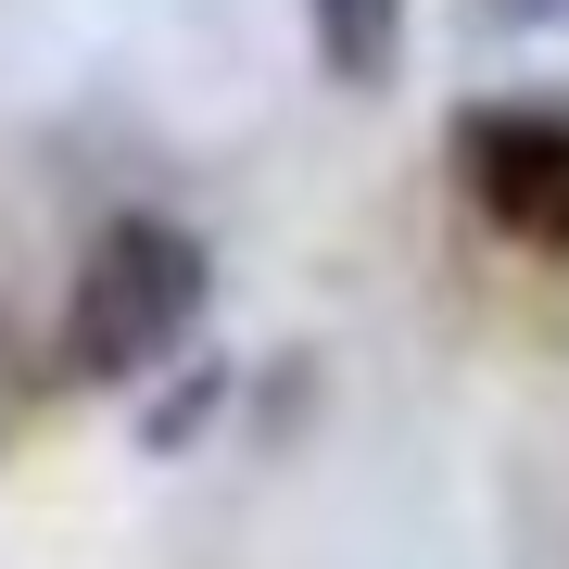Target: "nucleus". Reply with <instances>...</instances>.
<instances>
[{
  "label": "nucleus",
  "instance_id": "obj_3",
  "mask_svg": "<svg viewBox=\"0 0 569 569\" xmlns=\"http://www.w3.org/2000/svg\"><path fill=\"white\" fill-rule=\"evenodd\" d=\"M406 13H418V0H305L317 77H342V89H392V77H406Z\"/></svg>",
  "mask_w": 569,
  "mask_h": 569
},
{
  "label": "nucleus",
  "instance_id": "obj_1",
  "mask_svg": "<svg viewBox=\"0 0 569 569\" xmlns=\"http://www.w3.org/2000/svg\"><path fill=\"white\" fill-rule=\"evenodd\" d=\"M216 317V253L203 228L178 216H114L102 241H89L77 291H63V342H77L89 380H152V367H178L203 342Z\"/></svg>",
  "mask_w": 569,
  "mask_h": 569
},
{
  "label": "nucleus",
  "instance_id": "obj_4",
  "mask_svg": "<svg viewBox=\"0 0 569 569\" xmlns=\"http://www.w3.org/2000/svg\"><path fill=\"white\" fill-rule=\"evenodd\" d=\"M493 26H569V0H493Z\"/></svg>",
  "mask_w": 569,
  "mask_h": 569
},
{
  "label": "nucleus",
  "instance_id": "obj_2",
  "mask_svg": "<svg viewBox=\"0 0 569 569\" xmlns=\"http://www.w3.org/2000/svg\"><path fill=\"white\" fill-rule=\"evenodd\" d=\"M456 178L507 241L569 253V89H519V102H481L456 127Z\"/></svg>",
  "mask_w": 569,
  "mask_h": 569
}]
</instances>
